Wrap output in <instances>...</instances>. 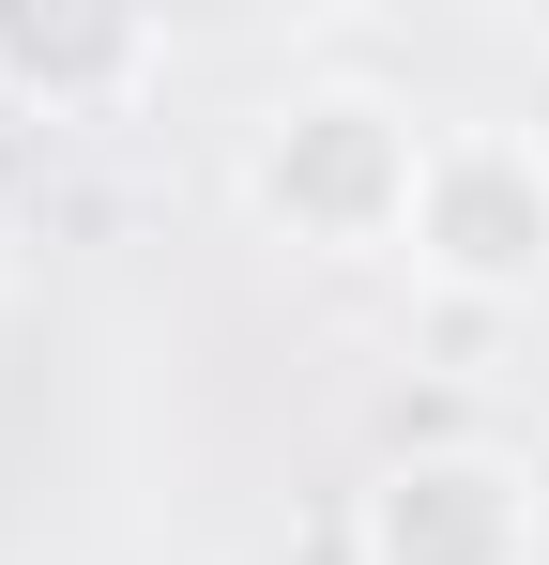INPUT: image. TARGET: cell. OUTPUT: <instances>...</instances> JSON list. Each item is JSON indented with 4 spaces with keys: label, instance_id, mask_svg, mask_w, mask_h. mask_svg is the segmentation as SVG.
I'll return each mask as SVG.
<instances>
[{
    "label": "cell",
    "instance_id": "cell-1",
    "mask_svg": "<svg viewBox=\"0 0 549 565\" xmlns=\"http://www.w3.org/2000/svg\"><path fill=\"white\" fill-rule=\"evenodd\" d=\"M412 184H428V122L397 93H290L260 107V153H245V199H260L290 245L321 260H366V245H412Z\"/></svg>",
    "mask_w": 549,
    "mask_h": 565
},
{
    "label": "cell",
    "instance_id": "cell-2",
    "mask_svg": "<svg viewBox=\"0 0 549 565\" xmlns=\"http://www.w3.org/2000/svg\"><path fill=\"white\" fill-rule=\"evenodd\" d=\"M412 260L443 290H535L549 276V153L504 122H443L412 184Z\"/></svg>",
    "mask_w": 549,
    "mask_h": 565
},
{
    "label": "cell",
    "instance_id": "cell-3",
    "mask_svg": "<svg viewBox=\"0 0 549 565\" xmlns=\"http://www.w3.org/2000/svg\"><path fill=\"white\" fill-rule=\"evenodd\" d=\"M352 565H535V489L473 444L381 459L352 504Z\"/></svg>",
    "mask_w": 549,
    "mask_h": 565
},
{
    "label": "cell",
    "instance_id": "cell-4",
    "mask_svg": "<svg viewBox=\"0 0 549 565\" xmlns=\"http://www.w3.org/2000/svg\"><path fill=\"white\" fill-rule=\"evenodd\" d=\"M153 77V31H122V15H0V93L31 107H107Z\"/></svg>",
    "mask_w": 549,
    "mask_h": 565
}]
</instances>
